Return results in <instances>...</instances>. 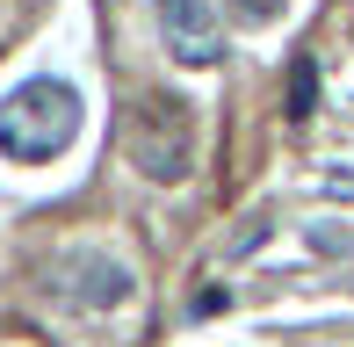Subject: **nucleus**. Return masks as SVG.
<instances>
[{"label": "nucleus", "instance_id": "obj_1", "mask_svg": "<svg viewBox=\"0 0 354 347\" xmlns=\"http://www.w3.org/2000/svg\"><path fill=\"white\" fill-rule=\"evenodd\" d=\"M80 116H87V102H80V87L66 73H29V80H15L0 94V160L8 167H51L58 152H73Z\"/></svg>", "mask_w": 354, "mask_h": 347}, {"label": "nucleus", "instance_id": "obj_2", "mask_svg": "<svg viewBox=\"0 0 354 347\" xmlns=\"http://www.w3.org/2000/svg\"><path fill=\"white\" fill-rule=\"evenodd\" d=\"M123 152H131V167L145 181H188V167H196V109L181 102V94H145L131 109V138H123Z\"/></svg>", "mask_w": 354, "mask_h": 347}, {"label": "nucleus", "instance_id": "obj_3", "mask_svg": "<svg viewBox=\"0 0 354 347\" xmlns=\"http://www.w3.org/2000/svg\"><path fill=\"white\" fill-rule=\"evenodd\" d=\"M44 290L73 311H116L138 297V275H131V261L102 254V246H73V254H58L44 268Z\"/></svg>", "mask_w": 354, "mask_h": 347}, {"label": "nucleus", "instance_id": "obj_4", "mask_svg": "<svg viewBox=\"0 0 354 347\" xmlns=\"http://www.w3.org/2000/svg\"><path fill=\"white\" fill-rule=\"evenodd\" d=\"M159 37H167L174 66L210 73L224 58V0H159Z\"/></svg>", "mask_w": 354, "mask_h": 347}, {"label": "nucleus", "instance_id": "obj_5", "mask_svg": "<svg viewBox=\"0 0 354 347\" xmlns=\"http://www.w3.org/2000/svg\"><path fill=\"white\" fill-rule=\"evenodd\" d=\"M224 8H232L239 29H268V22H282V15H289V0H224Z\"/></svg>", "mask_w": 354, "mask_h": 347}, {"label": "nucleus", "instance_id": "obj_6", "mask_svg": "<svg viewBox=\"0 0 354 347\" xmlns=\"http://www.w3.org/2000/svg\"><path fill=\"white\" fill-rule=\"evenodd\" d=\"M311 102H318V80H311V66H297L289 73V116H311Z\"/></svg>", "mask_w": 354, "mask_h": 347}]
</instances>
